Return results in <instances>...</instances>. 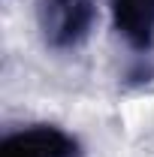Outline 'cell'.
Instances as JSON below:
<instances>
[{"mask_svg": "<svg viewBox=\"0 0 154 157\" xmlns=\"http://www.w3.org/2000/svg\"><path fill=\"white\" fill-rule=\"evenodd\" d=\"M37 21L42 39L55 52L85 45L97 21V0H39Z\"/></svg>", "mask_w": 154, "mask_h": 157, "instance_id": "1", "label": "cell"}, {"mask_svg": "<svg viewBox=\"0 0 154 157\" xmlns=\"http://www.w3.org/2000/svg\"><path fill=\"white\" fill-rule=\"evenodd\" d=\"M0 157H82V145L55 124H33L3 139Z\"/></svg>", "mask_w": 154, "mask_h": 157, "instance_id": "2", "label": "cell"}, {"mask_svg": "<svg viewBox=\"0 0 154 157\" xmlns=\"http://www.w3.org/2000/svg\"><path fill=\"white\" fill-rule=\"evenodd\" d=\"M115 30L133 52H151L154 45V0H112Z\"/></svg>", "mask_w": 154, "mask_h": 157, "instance_id": "3", "label": "cell"}]
</instances>
